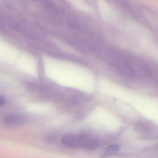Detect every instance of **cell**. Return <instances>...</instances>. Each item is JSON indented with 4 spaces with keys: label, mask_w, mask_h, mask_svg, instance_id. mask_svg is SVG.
I'll return each mask as SVG.
<instances>
[{
    "label": "cell",
    "mask_w": 158,
    "mask_h": 158,
    "mask_svg": "<svg viewBox=\"0 0 158 158\" xmlns=\"http://www.w3.org/2000/svg\"><path fill=\"white\" fill-rule=\"evenodd\" d=\"M63 144L70 147L84 148L88 150H93L98 146L96 139L85 135H66L62 138Z\"/></svg>",
    "instance_id": "1"
},
{
    "label": "cell",
    "mask_w": 158,
    "mask_h": 158,
    "mask_svg": "<svg viewBox=\"0 0 158 158\" xmlns=\"http://www.w3.org/2000/svg\"><path fill=\"white\" fill-rule=\"evenodd\" d=\"M153 129L152 126L143 122H139L135 125L136 130L139 134H143L145 135L149 134Z\"/></svg>",
    "instance_id": "2"
},
{
    "label": "cell",
    "mask_w": 158,
    "mask_h": 158,
    "mask_svg": "<svg viewBox=\"0 0 158 158\" xmlns=\"http://www.w3.org/2000/svg\"><path fill=\"white\" fill-rule=\"evenodd\" d=\"M120 147L117 145H112L107 147L106 151L107 152H117L120 150Z\"/></svg>",
    "instance_id": "4"
},
{
    "label": "cell",
    "mask_w": 158,
    "mask_h": 158,
    "mask_svg": "<svg viewBox=\"0 0 158 158\" xmlns=\"http://www.w3.org/2000/svg\"><path fill=\"white\" fill-rule=\"evenodd\" d=\"M6 102V101L5 98H3L2 96H1V97H0V104H1V105H2V104H4Z\"/></svg>",
    "instance_id": "5"
},
{
    "label": "cell",
    "mask_w": 158,
    "mask_h": 158,
    "mask_svg": "<svg viewBox=\"0 0 158 158\" xmlns=\"http://www.w3.org/2000/svg\"><path fill=\"white\" fill-rule=\"evenodd\" d=\"M5 121L9 124H16L22 123L23 119L21 116L17 114H10L6 117Z\"/></svg>",
    "instance_id": "3"
}]
</instances>
